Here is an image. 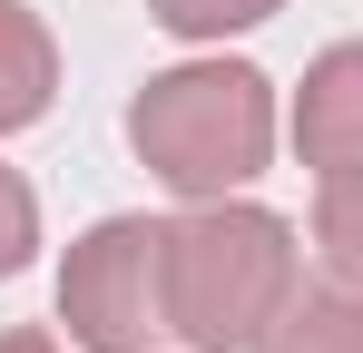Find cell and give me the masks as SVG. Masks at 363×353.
Wrapping results in <instances>:
<instances>
[{
  "mask_svg": "<svg viewBox=\"0 0 363 353\" xmlns=\"http://www.w3.org/2000/svg\"><path fill=\"white\" fill-rule=\"evenodd\" d=\"M147 10H157V30H177V40H226V30L275 20L285 0H147Z\"/></svg>",
  "mask_w": 363,
  "mask_h": 353,
  "instance_id": "ba28073f",
  "label": "cell"
},
{
  "mask_svg": "<svg viewBox=\"0 0 363 353\" xmlns=\"http://www.w3.org/2000/svg\"><path fill=\"white\" fill-rule=\"evenodd\" d=\"M255 353H363V285H295Z\"/></svg>",
  "mask_w": 363,
  "mask_h": 353,
  "instance_id": "8992f818",
  "label": "cell"
},
{
  "mask_svg": "<svg viewBox=\"0 0 363 353\" xmlns=\"http://www.w3.org/2000/svg\"><path fill=\"white\" fill-rule=\"evenodd\" d=\"M30 245H40V196H30L20 167H0V275H20Z\"/></svg>",
  "mask_w": 363,
  "mask_h": 353,
  "instance_id": "9c48e42d",
  "label": "cell"
},
{
  "mask_svg": "<svg viewBox=\"0 0 363 353\" xmlns=\"http://www.w3.org/2000/svg\"><path fill=\"white\" fill-rule=\"evenodd\" d=\"M128 147H138V167L157 186H177L186 206L236 196L245 176H265V157H275V89L245 59L157 69L128 99Z\"/></svg>",
  "mask_w": 363,
  "mask_h": 353,
  "instance_id": "6da1fadb",
  "label": "cell"
},
{
  "mask_svg": "<svg viewBox=\"0 0 363 353\" xmlns=\"http://www.w3.org/2000/svg\"><path fill=\"white\" fill-rule=\"evenodd\" d=\"M314 255L334 265V285H363V167L324 176V196H314Z\"/></svg>",
  "mask_w": 363,
  "mask_h": 353,
  "instance_id": "52a82bcc",
  "label": "cell"
},
{
  "mask_svg": "<svg viewBox=\"0 0 363 353\" xmlns=\"http://www.w3.org/2000/svg\"><path fill=\"white\" fill-rule=\"evenodd\" d=\"M295 294V226L275 206L206 196L167 226V334L186 353H255V334Z\"/></svg>",
  "mask_w": 363,
  "mask_h": 353,
  "instance_id": "7a4b0ae2",
  "label": "cell"
},
{
  "mask_svg": "<svg viewBox=\"0 0 363 353\" xmlns=\"http://www.w3.org/2000/svg\"><path fill=\"white\" fill-rule=\"evenodd\" d=\"M50 99H60V50L40 30V10L30 0H0V138L10 128H40Z\"/></svg>",
  "mask_w": 363,
  "mask_h": 353,
  "instance_id": "5b68a950",
  "label": "cell"
},
{
  "mask_svg": "<svg viewBox=\"0 0 363 353\" xmlns=\"http://www.w3.org/2000/svg\"><path fill=\"white\" fill-rule=\"evenodd\" d=\"M295 147H304V167H324V176L363 167V40H334V50L304 69Z\"/></svg>",
  "mask_w": 363,
  "mask_h": 353,
  "instance_id": "277c9868",
  "label": "cell"
},
{
  "mask_svg": "<svg viewBox=\"0 0 363 353\" xmlns=\"http://www.w3.org/2000/svg\"><path fill=\"white\" fill-rule=\"evenodd\" d=\"M60 324L79 334V353H147L167 334V226L99 216L60 265Z\"/></svg>",
  "mask_w": 363,
  "mask_h": 353,
  "instance_id": "3957f363",
  "label": "cell"
},
{
  "mask_svg": "<svg viewBox=\"0 0 363 353\" xmlns=\"http://www.w3.org/2000/svg\"><path fill=\"white\" fill-rule=\"evenodd\" d=\"M0 353H60V344H50V334H30V324H20V334H0Z\"/></svg>",
  "mask_w": 363,
  "mask_h": 353,
  "instance_id": "30bf717a",
  "label": "cell"
}]
</instances>
